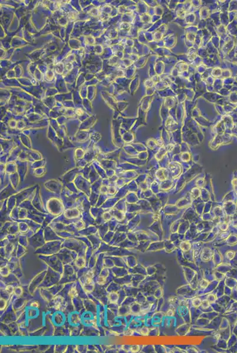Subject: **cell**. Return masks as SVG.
<instances>
[{
	"label": "cell",
	"mask_w": 237,
	"mask_h": 353,
	"mask_svg": "<svg viewBox=\"0 0 237 353\" xmlns=\"http://www.w3.org/2000/svg\"><path fill=\"white\" fill-rule=\"evenodd\" d=\"M62 248V244H58L57 242H48L35 250L34 254L41 256H52L57 254Z\"/></svg>",
	"instance_id": "6da1fadb"
},
{
	"label": "cell",
	"mask_w": 237,
	"mask_h": 353,
	"mask_svg": "<svg viewBox=\"0 0 237 353\" xmlns=\"http://www.w3.org/2000/svg\"><path fill=\"white\" fill-rule=\"evenodd\" d=\"M78 280L76 270L73 263L64 265L63 273L62 274V278L59 283L66 284L67 283H74Z\"/></svg>",
	"instance_id": "7a4b0ae2"
},
{
	"label": "cell",
	"mask_w": 237,
	"mask_h": 353,
	"mask_svg": "<svg viewBox=\"0 0 237 353\" xmlns=\"http://www.w3.org/2000/svg\"><path fill=\"white\" fill-rule=\"evenodd\" d=\"M40 259L45 262L47 266L52 268L54 271H57L60 274L63 273L64 264L61 261L56 254L52 256H41L37 255Z\"/></svg>",
	"instance_id": "3957f363"
},
{
	"label": "cell",
	"mask_w": 237,
	"mask_h": 353,
	"mask_svg": "<svg viewBox=\"0 0 237 353\" xmlns=\"http://www.w3.org/2000/svg\"><path fill=\"white\" fill-rule=\"evenodd\" d=\"M62 278V274L54 271L48 267L47 274L44 278L43 282L39 288H49L53 285L59 283Z\"/></svg>",
	"instance_id": "277c9868"
},
{
	"label": "cell",
	"mask_w": 237,
	"mask_h": 353,
	"mask_svg": "<svg viewBox=\"0 0 237 353\" xmlns=\"http://www.w3.org/2000/svg\"><path fill=\"white\" fill-rule=\"evenodd\" d=\"M56 255L58 258L62 261L64 265L73 264L74 261L78 256L76 252L65 247H62Z\"/></svg>",
	"instance_id": "5b68a950"
},
{
	"label": "cell",
	"mask_w": 237,
	"mask_h": 353,
	"mask_svg": "<svg viewBox=\"0 0 237 353\" xmlns=\"http://www.w3.org/2000/svg\"><path fill=\"white\" fill-rule=\"evenodd\" d=\"M47 269L39 273L38 274L34 276L30 282L28 286V290L31 295L33 296L35 293L39 289V287L43 282L44 278L47 274Z\"/></svg>",
	"instance_id": "8992f818"
},
{
	"label": "cell",
	"mask_w": 237,
	"mask_h": 353,
	"mask_svg": "<svg viewBox=\"0 0 237 353\" xmlns=\"http://www.w3.org/2000/svg\"><path fill=\"white\" fill-rule=\"evenodd\" d=\"M84 308L86 311L90 312L94 315L98 313V305L92 299L87 298L83 300Z\"/></svg>",
	"instance_id": "52a82bcc"
},
{
	"label": "cell",
	"mask_w": 237,
	"mask_h": 353,
	"mask_svg": "<svg viewBox=\"0 0 237 353\" xmlns=\"http://www.w3.org/2000/svg\"><path fill=\"white\" fill-rule=\"evenodd\" d=\"M68 324L73 327L81 325L82 324V315L80 313L77 311H74L70 313L69 316Z\"/></svg>",
	"instance_id": "ba28073f"
},
{
	"label": "cell",
	"mask_w": 237,
	"mask_h": 353,
	"mask_svg": "<svg viewBox=\"0 0 237 353\" xmlns=\"http://www.w3.org/2000/svg\"><path fill=\"white\" fill-rule=\"evenodd\" d=\"M65 315L62 311H57L52 314V322L57 327L62 326L65 323Z\"/></svg>",
	"instance_id": "9c48e42d"
},
{
	"label": "cell",
	"mask_w": 237,
	"mask_h": 353,
	"mask_svg": "<svg viewBox=\"0 0 237 353\" xmlns=\"http://www.w3.org/2000/svg\"><path fill=\"white\" fill-rule=\"evenodd\" d=\"M72 302L76 311L80 313L81 314H82L85 311H86L84 308L83 299L81 298L78 296L72 298Z\"/></svg>",
	"instance_id": "30bf717a"
},
{
	"label": "cell",
	"mask_w": 237,
	"mask_h": 353,
	"mask_svg": "<svg viewBox=\"0 0 237 353\" xmlns=\"http://www.w3.org/2000/svg\"><path fill=\"white\" fill-rule=\"evenodd\" d=\"M27 303H28V300L23 296L21 297H17L13 301L12 306L14 311H18L25 309V306L27 305Z\"/></svg>",
	"instance_id": "8fae6325"
},
{
	"label": "cell",
	"mask_w": 237,
	"mask_h": 353,
	"mask_svg": "<svg viewBox=\"0 0 237 353\" xmlns=\"http://www.w3.org/2000/svg\"><path fill=\"white\" fill-rule=\"evenodd\" d=\"M105 256V253L100 252L99 257H98V258H97L96 264L95 266L94 267V268H92L93 270L94 271V273L96 276H98L102 271V269L105 267H104V263H103V259H104Z\"/></svg>",
	"instance_id": "7c38bea8"
},
{
	"label": "cell",
	"mask_w": 237,
	"mask_h": 353,
	"mask_svg": "<svg viewBox=\"0 0 237 353\" xmlns=\"http://www.w3.org/2000/svg\"><path fill=\"white\" fill-rule=\"evenodd\" d=\"M38 290L41 298L47 303L53 299L54 296L47 288H39Z\"/></svg>",
	"instance_id": "4fadbf2b"
},
{
	"label": "cell",
	"mask_w": 237,
	"mask_h": 353,
	"mask_svg": "<svg viewBox=\"0 0 237 353\" xmlns=\"http://www.w3.org/2000/svg\"><path fill=\"white\" fill-rule=\"evenodd\" d=\"M73 264L75 267L76 271L80 268H82L87 266V262L84 257L78 256L74 261Z\"/></svg>",
	"instance_id": "5bb4252c"
},
{
	"label": "cell",
	"mask_w": 237,
	"mask_h": 353,
	"mask_svg": "<svg viewBox=\"0 0 237 353\" xmlns=\"http://www.w3.org/2000/svg\"><path fill=\"white\" fill-rule=\"evenodd\" d=\"M27 253V250L26 247H24V246L19 244V245H18L17 248H15L13 256H15L19 259H21L23 257H24L26 255Z\"/></svg>",
	"instance_id": "9a60e30c"
},
{
	"label": "cell",
	"mask_w": 237,
	"mask_h": 353,
	"mask_svg": "<svg viewBox=\"0 0 237 353\" xmlns=\"http://www.w3.org/2000/svg\"><path fill=\"white\" fill-rule=\"evenodd\" d=\"M4 249H5V258L9 260L14 252L15 250V246L12 243H9L8 245L4 247Z\"/></svg>",
	"instance_id": "2e32d148"
},
{
	"label": "cell",
	"mask_w": 237,
	"mask_h": 353,
	"mask_svg": "<svg viewBox=\"0 0 237 353\" xmlns=\"http://www.w3.org/2000/svg\"><path fill=\"white\" fill-rule=\"evenodd\" d=\"M64 286V284L58 283L57 284H55V285H53V286L49 287V288H47L53 294L54 296H55V295L58 294L61 292V291L63 290Z\"/></svg>",
	"instance_id": "e0dca14e"
},
{
	"label": "cell",
	"mask_w": 237,
	"mask_h": 353,
	"mask_svg": "<svg viewBox=\"0 0 237 353\" xmlns=\"http://www.w3.org/2000/svg\"><path fill=\"white\" fill-rule=\"evenodd\" d=\"M107 298L109 303L118 304V301L119 300V294L118 292L108 293Z\"/></svg>",
	"instance_id": "ac0fdd59"
},
{
	"label": "cell",
	"mask_w": 237,
	"mask_h": 353,
	"mask_svg": "<svg viewBox=\"0 0 237 353\" xmlns=\"http://www.w3.org/2000/svg\"><path fill=\"white\" fill-rule=\"evenodd\" d=\"M76 281L73 283L72 288H70V290H69L68 293V297L71 299L74 298V297H78V289H77V287H76Z\"/></svg>",
	"instance_id": "d6986e66"
},
{
	"label": "cell",
	"mask_w": 237,
	"mask_h": 353,
	"mask_svg": "<svg viewBox=\"0 0 237 353\" xmlns=\"http://www.w3.org/2000/svg\"><path fill=\"white\" fill-rule=\"evenodd\" d=\"M82 285V284H81ZM82 285L83 288L87 294H92L96 288V283H93L90 284H84Z\"/></svg>",
	"instance_id": "ffe728a7"
},
{
	"label": "cell",
	"mask_w": 237,
	"mask_h": 353,
	"mask_svg": "<svg viewBox=\"0 0 237 353\" xmlns=\"http://www.w3.org/2000/svg\"><path fill=\"white\" fill-rule=\"evenodd\" d=\"M39 309H34L30 307L27 313V315L29 319L37 318L39 316Z\"/></svg>",
	"instance_id": "44dd1931"
},
{
	"label": "cell",
	"mask_w": 237,
	"mask_h": 353,
	"mask_svg": "<svg viewBox=\"0 0 237 353\" xmlns=\"http://www.w3.org/2000/svg\"><path fill=\"white\" fill-rule=\"evenodd\" d=\"M103 263H104V267L108 268L109 269H111L113 267H114L115 264L113 259L111 258V257H110V256H105L104 259H103Z\"/></svg>",
	"instance_id": "7402d4cb"
},
{
	"label": "cell",
	"mask_w": 237,
	"mask_h": 353,
	"mask_svg": "<svg viewBox=\"0 0 237 353\" xmlns=\"http://www.w3.org/2000/svg\"><path fill=\"white\" fill-rule=\"evenodd\" d=\"M68 345H56L54 346V353H66Z\"/></svg>",
	"instance_id": "603a6c76"
},
{
	"label": "cell",
	"mask_w": 237,
	"mask_h": 353,
	"mask_svg": "<svg viewBox=\"0 0 237 353\" xmlns=\"http://www.w3.org/2000/svg\"><path fill=\"white\" fill-rule=\"evenodd\" d=\"M11 273V271L10 270L9 267L7 266L4 267H1L0 268V274H1V277H7L8 276H10V274Z\"/></svg>",
	"instance_id": "cb8c5ba5"
},
{
	"label": "cell",
	"mask_w": 237,
	"mask_h": 353,
	"mask_svg": "<svg viewBox=\"0 0 237 353\" xmlns=\"http://www.w3.org/2000/svg\"><path fill=\"white\" fill-rule=\"evenodd\" d=\"M14 294L17 297H21L23 296V295H24V290H23L21 285H19L17 286V287H15Z\"/></svg>",
	"instance_id": "d4e9b609"
},
{
	"label": "cell",
	"mask_w": 237,
	"mask_h": 353,
	"mask_svg": "<svg viewBox=\"0 0 237 353\" xmlns=\"http://www.w3.org/2000/svg\"><path fill=\"white\" fill-rule=\"evenodd\" d=\"M75 348H76V351L78 352V353H83L88 352L87 345H83V344L82 345H76Z\"/></svg>",
	"instance_id": "484cf974"
},
{
	"label": "cell",
	"mask_w": 237,
	"mask_h": 353,
	"mask_svg": "<svg viewBox=\"0 0 237 353\" xmlns=\"http://www.w3.org/2000/svg\"><path fill=\"white\" fill-rule=\"evenodd\" d=\"M89 269H90V268H89L88 267L86 266L85 267H83L82 268H80V269L78 270L77 271H76V274H77L78 279L79 278L82 277V276H84V275L87 273V271H88V270H89Z\"/></svg>",
	"instance_id": "4316f807"
},
{
	"label": "cell",
	"mask_w": 237,
	"mask_h": 353,
	"mask_svg": "<svg viewBox=\"0 0 237 353\" xmlns=\"http://www.w3.org/2000/svg\"><path fill=\"white\" fill-rule=\"evenodd\" d=\"M110 274V269L108 268H106V267H104L98 276L101 277L102 278L107 279V278L109 276Z\"/></svg>",
	"instance_id": "83f0119b"
},
{
	"label": "cell",
	"mask_w": 237,
	"mask_h": 353,
	"mask_svg": "<svg viewBox=\"0 0 237 353\" xmlns=\"http://www.w3.org/2000/svg\"><path fill=\"white\" fill-rule=\"evenodd\" d=\"M15 286L13 284H8L6 286L5 290V291L10 295H12L14 293Z\"/></svg>",
	"instance_id": "f1b7e54d"
},
{
	"label": "cell",
	"mask_w": 237,
	"mask_h": 353,
	"mask_svg": "<svg viewBox=\"0 0 237 353\" xmlns=\"http://www.w3.org/2000/svg\"><path fill=\"white\" fill-rule=\"evenodd\" d=\"M40 307V304L38 301L37 300H34L32 301L30 303L29 307L31 308H34V309H39Z\"/></svg>",
	"instance_id": "f546056e"
},
{
	"label": "cell",
	"mask_w": 237,
	"mask_h": 353,
	"mask_svg": "<svg viewBox=\"0 0 237 353\" xmlns=\"http://www.w3.org/2000/svg\"><path fill=\"white\" fill-rule=\"evenodd\" d=\"M51 346L47 345H39L38 346V351L39 352H47V350H49L50 347Z\"/></svg>",
	"instance_id": "4dcf8cb0"
},
{
	"label": "cell",
	"mask_w": 237,
	"mask_h": 353,
	"mask_svg": "<svg viewBox=\"0 0 237 353\" xmlns=\"http://www.w3.org/2000/svg\"><path fill=\"white\" fill-rule=\"evenodd\" d=\"M74 352H76L75 346H74L73 345H68L66 353H74Z\"/></svg>",
	"instance_id": "1f68e13d"
},
{
	"label": "cell",
	"mask_w": 237,
	"mask_h": 353,
	"mask_svg": "<svg viewBox=\"0 0 237 353\" xmlns=\"http://www.w3.org/2000/svg\"><path fill=\"white\" fill-rule=\"evenodd\" d=\"M139 345H135L131 346V348H130V350H131L132 353H136V352H137V351H139Z\"/></svg>",
	"instance_id": "d6a6232c"
},
{
	"label": "cell",
	"mask_w": 237,
	"mask_h": 353,
	"mask_svg": "<svg viewBox=\"0 0 237 353\" xmlns=\"http://www.w3.org/2000/svg\"><path fill=\"white\" fill-rule=\"evenodd\" d=\"M123 334L125 336H131L133 334V331H132L130 329H128L123 332Z\"/></svg>",
	"instance_id": "836d02e7"
},
{
	"label": "cell",
	"mask_w": 237,
	"mask_h": 353,
	"mask_svg": "<svg viewBox=\"0 0 237 353\" xmlns=\"http://www.w3.org/2000/svg\"><path fill=\"white\" fill-rule=\"evenodd\" d=\"M167 314L168 315H170V316H172L174 314V311L172 310H170L168 311Z\"/></svg>",
	"instance_id": "e575fe53"
}]
</instances>
